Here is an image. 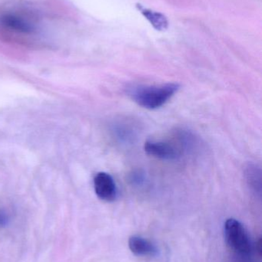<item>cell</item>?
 <instances>
[{"label": "cell", "instance_id": "3957f363", "mask_svg": "<svg viewBox=\"0 0 262 262\" xmlns=\"http://www.w3.org/2000/svg\"><path fill=\"white\" fill-rule=\"evenodd\" d=\"M192 137L185 131H177L174 138L148 140L144 149L148 155L163 160H175L183 156L186 148L190 147Z\"/></svg>", "mask_w": 262, "mask_h": 262}, {"label": "cell", "instance_id": "5b68a950", "mask_svg": "<svg viewBox=\"0 0 262 262\" xmlns=\"http://www.w3.org/2000/svg\"><path fill=\"white\" fill-rule=\"evenodd\" d=\"M95 194L100 200L106 202H113L116 200L118 191L115 180L110 174L99 172L93 180Z\"/></svg>", "mask_w": 262, "mask_h": 262}, {"label": "cell", "instance_id": "8992f818", "mask_svg": "<svg viewBox=\"0 0 262 262\" xmlns=\"http://www.w3.org/2000/svg\"><path fill=\"white\" fill-rule=\"evenodd\" d=\"M129 247L131 252L136 256L152 257L158 253L156 246L152 242L138 235H133L129 238Z\"/></svg>", "mask_w": 262, "mask_h": 262}, {"label": "cell", "instance_id": "ba28073f", "mask_svg": "<svg viewBox=\"0 0 262 262\" xmlns=\"http://www.w3.org/2000/svg\"><path fill=\"white\" fill-rule=\"evenodd\" d=\"M117 134L118 140H123V141H129L132 140V137H134L135 131L129 127V124H118L116 129L115 131Z\"/></svg>", "mask_w": 262, "mask_h": 262}, {"label": "cell", "instance_id": "52a82bcc", "mask_svg": "<svg viewBox=\"0 0 262 262\" xmlns=\"http://www.w3.org/2000/svg\"><path fill=\"white\" fill-rule=\"evenodd\" d=\"M246 181L251 189L261 195V168L254 163H249L245 169Z\"/></svg>", "mask_w": 262, "mask_h": 262}, {"label": "cell", "instance_id": "277c9868", "mask_svg": "<svg viewBox=\"0 0 262 262\" xmlns=\"http://www.w3.org/2000/svg\"><path fill=\"white\" fill-rule=\"evenodd\" d=\"M224 235L228 246L234 252L241 255H249L252 243L246 228L238 220L229 219L224 225Z\"/></svg>", "mask_w": 262, "mask_h": 262}, {"label": "cell", "instance_id": "30bf717a", "mask_svg": "<svg viewBox=\"0 0 262 262\" xmlns=\"http://www.w3.org/2000/svg\"><path fill=\"white\" fill-rule=\"evenodd\" d=\"M9 222L7 213L3 209H0V228L5 227Z\"/></svg>", "mask_w": 262, "mask_h": 262}, {"label": "cell", "instance_id": "7a4b0ae2", "mask_svg": "<svg viewBox=\"0 0 262 262\" xmlns=\"http://www.w3.org/2000/svg\"><path fill=\"white\" fill-rule=\"evenodd\" d=\"M177 83L138 85L129 90V96L136 103L149 110H155L166 104L179 90Z\"/></svg>", "mask_w": 262, "mask_h": 262}, {"label": "cell", "instance_id": "6da1fadb", "mask_svg": "<svg viewBox=\"0 0 262 262\" xmlns=\"http://www.w3.org/2000/svg\"><path fill=\"white\" fill-rule=\"evenodd\" d=\"M40 14L24 5H11L0 9V36L15 42H29L42 32Z\"/></svg>", "mask_w": 262, "mask_h": 262}, {"label": "cell", "instance_id": "9c48e42d", "mask_svg": "<svg viewBox=\"0 0 262 262\" xmlns=\"http://www.w3.org/2000/svg\"><path fill=\"white\" fill-rule=\"evenodd\" d=\"M145 15L150 20L152 25L156 26L157 29H165V26L167 25L166 18L160 14L153 13L151 11H146V12H145Z\"/></svg>", "mask_w": 262, "mask_h": 262}]
</instances>
